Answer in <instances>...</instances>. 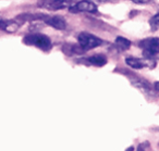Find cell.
Listing matches in <instances>:
<instances>
[{
  "mask_svg": "<svg viewBox=\"0 0 159 151\" xmlns=\"http://www.w3.org/2000/svg\"><path fill=\"white\" fill-rule=\"evenodd\" d=\"M23 42L26 45L35 46L44 51H48L51 48L50 38L48 36L44 35V34H39V33L31 34V35L25 36L24 39H23Z\"/></svg>",
  "mask_w": 159,
  "mask_h": 151,
  "instance_id": "1",
  "label": "cell"
},
{
  "mask_svg": "<svg viewBox=\"0 0 159 151\" xmlns=\"http://www.w3.org/2000/svg\"><path fill=\"white\" fill-rule=\"evenodd\" d=\"M77 39H79V45L84 51L91 50V49L95 48V47L99 46L102 44L100 38L89 33H81L79 35V37H77Z\"/></svg>",
  "mask_w": 159,
  "mask_h": 151,
  "instance_id": "2",
  "label": "cell"
},
{
  "mask_svg": "<svg viewBox=\"0 0 159 151\" xmlns=\"http://www.w3.org/2000/svg\"><path fill=\"white\" fill-rule=\"evenodd\" d=\"M70 11L74 12H89V13H95L97 11V7L94 2L92 1H87V0H82V1H79V2L75 3L74 7L70 8Z\"/></svg>",
  "mask_w": 159,
  "mask_h": 151,
  "instance_id": "3",
  "label": "cell"
},
{
  "mask_svg": "<svg viewBox=\"0 0 159 151\" xmlns=\"http://www.w3.org/2000/svg\"><path fill=\"white\" fill-rule=\"evenodd\" d=\"M139 45L143 50L156 51V52H159V38L158 37L146 38V39L139 42Z\"/></svg>",
  "mask_w": 159,
  "mask_h": 151,
  "instance_id": "4",
  "label": "cell"
},
{
  "mask_svg": "<svg viewBox=\"0 0 159 151\" xmlns=\"http://www.w3.org/2000/svg\"><path fill=\"white\" fill-rule=\"evenodd\" d=\"M46 24L50 25L51 27H53V29H64L66 26V20H64L63 18H61V16H47L46 20L44 21Z\"/></svg>",
  "mask_w": 159,
  "mask_h": 151,
  "instance_id": "5",
  "label": "cell"
},
{
  "mask_svg": "<svg viewBox=\"0 0 159 151\" xmlns=\"http://www.w3.org/2000/svg\"><path fill=\"white\" fill-rule=\"evenodd\" d=\"M38 6L42 8H46V9H49V10H59V9H63V8L66 7V1H40L38 2Z\"/></svg>",
  "mask_w": 159,
  "mask_h": 151,
  "instance_id": "6",
  "label": "cell"
},
{
  "mask_svg": "<svg viewBox=\"0 0 159 151\" xmlns=\"http://www.w3.org/2000/svg\"><path fill=\"white\" fill-rule=\"evenodd\" d=\"M87 62L95 66H104L107 63V58L104 55H94L87 59Z\"/></svg>",
  "mask_w": 159,
  "mask_h": 151,
  "instance_id": "7",
  "label": "cell"
},
{
  "mask_svg": "<svg viewBox=\"0 0 159 151\" xmlns=\"http://www.w3.org/2000/svg\"><path fill=\"white\" fill-rule=\"evenodd\" d=\"M20 24L16 21H0V29L7 32H16L19 29Z\"/></svg>",
  "mask_w": 159,
  "mask_h": 151,
  "instance_id": "8",
  "label": "cell"
},
{
  "mask_svg": "<svg viewBox=\"0 0 159 151\" xmlns=\"http://www.w3.org/2000/svg\"><path fill=\"white\" fill-rule=\"evenodd\" d=\"M115 44H116V46H118L120 49H122V50H126V49H129L131 46L130 40L122 37V36H118V37L116 38Z\"/></svg>",
  "mask_w": 159,
  "mask_h": 151,
  "instance_id": "9",
  "label": "cell"
},
{
  "mask_svg": "<svg viewBox=\"0 0 159 151\" xmlns=\"http://www.w3.org/2000/svg\"><path fill=\"white\" fill-rule=\"evenodd\" d=\"M125 63L128 64L129 66H131V68L137 69V70L143 69L144 66H145V63H144V62H142L141 60H139V59H135V58H126Z\"/></svg>",
  "mask_w": 159,
  "mask_h": 151,
  "instance_id": "10",
  "label": "cell"
},
{
  "mask_svg": "<svg viewBox=\"0 0 159 151\" xmlns=\"http://www.w3.org/2000/svg\"><path fill=\"white\" fill-rule=\"evenodd\" d=\"M143 57L146 58L147 60H159V52L143 50Z\"/></svg>",
  "mask_w": 159,
  "mask_h": 151,
  "instance_id": "11",
  "label": "cell"
},
{
  "mask_svg": "<svg viewBox=\"0 0 159 151\" xmlns=\"http://www.w3.org/2000/svg\"><path fill=\"white\" fill-rule=\"evenodd\" d=\"M149 24H150V26H152V29H154V31H156V29H158V27H159V13L155 14V16L150 19Z\"/></svg>",
  "mask_w": 159,
  "mask_h": 151,
  "instance_id": "12",
  "label": "cell"
},
{
  "mask_svg": "<svg viewBox=\"0 0 159 151\" xmlns=\"http://www.w3.org/2000/svg\"><path fill=\"white\" fill-rule=\"evenodd\" d=\"M134 3H147L149 2V1H147V0H144V1H141V0H135V1H133Z\"/></svg>",
  "mask_w": 159,
  "mask_h": 151,
  "instance_id": "13",
  "label": "cell"
},
{
  "mask_svg": "<svg viewBox=\"0 0 159 151\" xmlns=\"http://www.w3.org/2000/svg\"><path fill=\"white\" fill-rule=\"evenodd\" d=\"M154 87L156 91H159V82H156V83L154 84Z\"/></svg>",
  "mask_w": 159,
  "mask_h": 151,
  "instance_id": "14",
  "label": "cell"
},
{
  "mask_svg": "<svg viewBox=\"0 0 159 151\" xmlns=\"http://www.w3.org/2000/svg\"><path fill=\"white\" fill-rule=\"evenodd\" d=\"M125 151H134V147H129Z\"/></svg>",
  "mask_w": 159,
  "mask_h": 151,
  "instance_id": "15",
  "label": "cell"
},
{
  "mask_svg": "<svg viewBox=\"0 0 159 151\" xmlns=\"http://www.w3.org/2000/svg\"><path fill=\"white\" fill-rule=\"evenodd\" d=\"M137 151H145V150H144L142 146H139V148H137Z\"/></svg>",
  "mask_w": 159,
  "mask_h": 151,
  "instance_id": "16",
  "label": "cell"
}]
</instances>
